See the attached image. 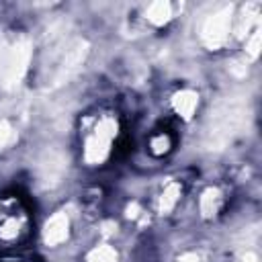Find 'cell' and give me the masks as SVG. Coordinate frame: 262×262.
<instances>
[{
    "label": "cell",
    "mask_w": 262,
    "mask_h": 262,
    "mask_svg": "<svg viewBox=\"0 0 262 262\" xmlns=\"http://www.w3.org/2000/svg\"><path fill=\"white\" fill-rule=\"evenodd\" d=\"M151 147H154L156 154L168 151V147H170V139H168V135H156V137L151 139Z\"/></svg>",
    "instance_id": "obj_4"
},
{
    "label": "cell",
    "mask_w": 262,
    "mask_h": 262,
    "mask_svg": "<svg viewBox=\"0 0 262 262\" xmlns=\"http://www.w3.org/2000/svg\"><path fill=\"white\" fill-rule=\"evenodd\" d=\"M115 123L108 117H102L98 121H94V125L88 129L86 133V147H84V156L88 162L96 164L100 160L106 158L108 149H111V141L115 135Z\"/></svg>",
    "instance_id": "obj_2"
},
{
    "label": "cell",
    "mask_w": 262,
    "mask_h": 262,
    "mask_svg": "<svg viewBox=\"0 0 262 262\" xmlns=\"http://www.w3.org/2000/svg\"><path fill=\"white\" fill-rule=\"evenodd\" d=\"M29 233V217L18 201L0 199V246L10 248L20 244Z\"/></svg>",
    "instance_id": "obj_1"
},
{
    "label": "cell",
    "mask_w": 262,
    "mask_h": 262,
    "mask_svg": "<svg viewBox=\"0 0 262 262\" xmlns=\"http://www.w3.org/2000/svg\"><path fill=\"white\" fill-rule=\"evenodd\" d=\"M194 106H196V96H194L192 92H182V94H178V98H176V108H178L180 115L190 117V113H192Z\"/></svg>",
    "instance_id": "obj_3"
}]
</instances>
